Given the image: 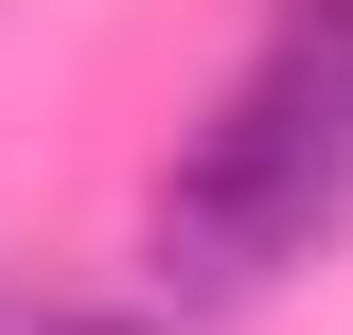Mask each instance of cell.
Listing matches in <instances>:
<instances>
[{
	"mask_svg": "<svg viewBox=\"0 0 353 335\" xmlns=\"http://www.w3.org/2000/svg\"><path fill=\"white\" fill-rule=\"evenodd\" d=\"M336 212H353V106L265 53L212 124H194V159L159 176V265H176L194 300H265Z\"/></svg>",
	"mask_w": 353,
	"mask_h": 335,
	"instance_id": "1",
	"label": "cell"
},
{
	"mask_svg": "<svg viewBox=\"0 0 353 335\" xmlns=\"http://www.w3.org/2000/svg\"><path fill=\"white\" fill-rule=\"evenodd\" d=\"M265 53H283L301 88H336V106H353V0H283V36H265Z\"/></svg>",
	"mask_w": 353,
	"mask_h": 335,
	"instance_id": "2",
	"label": "cell"
},
{
	"mask_svg": "<svg viewBox=\"0 0 353 335\" xmlns=\"http://www.w3.org/2000/svg\"><path fill=\"white\" fill-rule=\"evenodd\" d=\"M36 335H141V318H36Z\"/></svg>",
	"mask_w": 353,
	"mask_h": 335,
	"instance_id": "3",
	"label": "cell"
}]
</instances>
